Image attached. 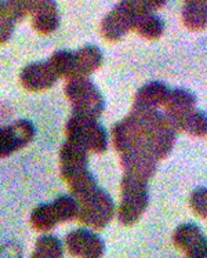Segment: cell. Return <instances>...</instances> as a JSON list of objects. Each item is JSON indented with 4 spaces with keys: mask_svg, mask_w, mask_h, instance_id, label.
<instances>
[{
    "mask_svg": "<svg viewBox=\"0 0 207 258\" xmlns=\"http://www.w3.org/2000/svg\"><path fill=\"white\" fill-rule=\"evenodd\" d=\"M33 29L42 35L53 33L58 27V6L55 0H42L31 11Z\"/></svg>",
    "mask_w": 207,
    "mask_h": 258,
    "instance_id": "cell-15",
    "label": "cell"
},
{
    "mask_svg": "<svg viewBox=\"0 0 207 258\" xmlns=\"http://www.w3.org/2000/svg\"><path fill=\"white\" fill-rule=\"evenodd\" d=\"M182 22L191 31H203L207 25V3H185Z\"/></svg>",
    "mask_w": 207,
    "mask_h": 258,
    "instance_id": "cell-19",
    "label": "cell"
},
{
    "mask_svg": "<svg viewBox=\"0 0 207 258\" xmlns=\"http://www.w3.org/2000/svg\"><path fill=\"white\" fill-rule=\"evenodd\" d=\"M66 137L85 145L93 153H104L108 145L105 130L96 119L74 115L66 123Z\"/></svg>",
    "mask_w": 207,
    "mask_h": 258,
    "instance_id": "cell-4",
    "label": "cell"
},
{
    "mask_svg": "<svg viewBox=\"0 0 207 258\" xmlns=\"http://www.w3.org/2000/svg\"><path fill=\"white\" fill-rule=\"evenodd\" d=\"M144 39L147 40H156L162 36L165 31L163 21L159 17L155 16L154 11L147 10V9H140L134 22V29Z\"/></svg>",
    "mask_w": 207,
    "mask_h": 258,
    "instance_id": "cell-18",
    "label": "cell"
},
{
    "mask_svg": "<svg viewBox=\"0 0 207 258\" xmlns=\"http://www.w3.org/2000/svg\"><path fill=\"white\" fill-rule=\"evenodd\" d=\"M131 5H135L138 7H143V9H147V10L155 11L162 9L163 6L166 5L167 0H126Z\"/></svg>",
    "mask_w": 207,
    "mask_h": 258,
    "instance_id": "cell-29",
    "label": "cell"
},
{
    "mask_svg": "<svg viewBox=\"0 0 207 258\" xmlns=\"http://www.w3.org/2000/svg\"><path fill=\"white\" fill-rule=\"evenodd\" d=\"M17 22H20V20L11 9L9 0H0V44L10 40Z\"/></svg>",
    "mask_w": 207,
    "mask_h": 258,
    "instance_id": "cell-22",
    "label": "cell"
},
{
    "mask_svg": "<svg viewBox=\"0 0 207 258\" xmlns=\"http://www.w3.org/2000/svg\"><path fill=\"white\" fill-rule=\"evenodd\" d=\"M3 133L9 151L13 153L32 141L35 137V126L29 120H17L3 127Z\"/></svg>",
    "mask_w": 207,
    "mask_h": 258,
    "instance_id": "cell-16",
    "label": "cell"
},
{
    "mask_svg": "<svg viewBox=\"0 0 207 258\" xmlns=\"http://www.w3.org/2000/svg\"><path fill=\"white\" fill-rule=\"evenodd\" d=\"M191 207L197 216L206 220L207 217V190L206 188H197L191 196Z\"/></svg>",
    "mask_w": 207,
    "mask_h": 258,
    "instance_id": "cell-27",
    "label": "cell"
},
{
    "mask_svg": "<svg viewBox=\"0 0 207 258\" xmlns=\"http://www.w3.org/2000/svg\"><path fill=\"white\" fill-rule=\"evenodd\" d=\"M20 79L22 86L29 91H43L53 87L58 76L48 61H43L25 67L22 69Z\"/></svg>",
    "mask_w": 207,
    "mask_h": 258,
    "instance_id": "cell-12",
    "label": "cell"
},
{
    "mask_svg": "<svg viewBox=\"0 0 207 258\" xmlns=\"http://www.w3.org/2000/svg\"><path fill=\"white\" fill-rule=\"evenodd\" d=\"M185 3H207L206 0H185Z\"/></svg>",
    "mask_w": 207,
    "mask_h": 258,
    "instance_id": "cell-30",
    "label": "cell"
},
{
    "mask_svg": "<svg viewBox=\"0 0 207 258\" xmlns=\"http://www.w3.org/2000/svg\"><path fill=\"white\" fill-rule=\"evenodd\" d=\"M51 205H53L58 224L72 221L78 216V201L72 196H59Z\"/></svg>",
    "mask_w": 207,
    "mask_h": 258,
    "instance_id": "cell-24",
    "label": "cell"
},
{
    "mask_svg": "<svg viewBox=\"0 0 207 258\" xmlns=\"http://www.w3.org/2000/svg\"><path fill=\"white\" fill-rule=\"evenodd\" d=\"M196 105V100L193 94L189 91L182 89L170 90L167 98H166L163 106L166 108V116L169 117V120L173 123V126L177 128L180 123L188 113H191ZM178 132V128H177Z\"/></svg>",
    "mask_w": 207,
    "mask_h": 258,
    "instance_id": "cell-13",
    "label": "cell"
},
{
    "mask_svg": "<svg viewBox=\"0 0 207 258\" xmlns=\"http://www.w3.org/2000/svg\"><path fill=\"white\" fill-rule=\"evenodd\" d=\"M33 257L36 258H59L62 257V244L58 239L51 235L42 236L36 243Z\"/></svg>",
    "mask_w": 207,
    "mask_h": 258,
    "instance_id": "cell-25",
    "label": "cell"
},
{
    "mask_svg": "<svg viewBox=\"0 0 207 258\" xmlns=\"http://www.w3.org/2000/svg\"><path fill=\"white\" fill-rule=\"evenodd\" d=\"M50 65L53 67L54 72L57 74L58 78H66L72 74V68H74V53L71 51H57L51 55L48 59Z\"/></svg>",
    "mask_w": 207,
    "mask_h": 258,
    "instance_id": "cell-26",
    "label": "cell"
},
{
    "mask_svg": "<svg viewBox=\"0 0 207 258\" xmlns=\"http://www.w3.org/2000/svg\"><path fill=\"white\" fill-rule=\"evenodd\" d=\"M178 132H184L191 134V136H196V137H204L207 133V119L206 115L202 111L193 109L191 113L182 119L178 123Z\"/></svg>",
    "mask_w": 207,
    "mask_h": 258,
    "instance_id": "cell-21",
    "label": "cell"
},
{
    "mask_svg": "<svg viewBox=\"0 0 207 258\" xmlns=\"http://www.w3.org/2000/svg\"><path fill=\"white\" fill-rule=\"evenodd\" d=\"M140 9L126 0L112 9L101 22V33L108 42H119L134 29V22Z\"/></svg>",
    "mask_w": 207,
    "mask_h": 258,
    "instance_id": "cell-5",
    "label": "cell"
},
{
    "mask_svg": "<svg viewBox=\"0 0 207 258\" xmlns=\"http://www.w3.org/2000/svg\"><path fill=\"white\" fill-rule=\"evenodd\" d=\"M149 203L148 181L123 175L122 203L119 209V221L122 225H134L141 218Z\"/></svg>",
    "mask_w": 207,
    "mask_h": 258,
    "instance_id": "cell-2",
    "label": "cell"
},
{
    "mask_svg": "<svg viewBox=\"0 0 207 258\" xmlns=\"http://www.w3.org/2000/svg\"><path fill=\"white\" fill-rule=\"evenodd\" d=\"M102 53L96 46H85L76 53H74V68L69 79L76 78H87L89 75L96 72L101 67ZM68 79V80H69Z\"/></svg>",
    "mask_w": 207,
    "mask_h": 258,
    "instance_id": "cell-14",
    "label": "cell"
},
{
    "mask_svg": "<svg viewBox=\"0 0 207 258\" xmlns=\"http://www.w3.org/2000/svg\"><path fill=\"white\" fill-rule=\"evenodd\" d=\"M177 128L169 120L166 113L162 115L156 126L147 134V147L156 160L165 159L174 147L177 138Z\"/></svg>",
    "mask_w": 207,
    "mask_h": 258,
    "instance_id": "cell-7",
    "label": "cell"
},
{
    "mask_svg": "<svg viewBox=\"0 0 207 258\" xmlns=\"http://www.w3.org/2000/svg\"><path fill=\"white\" fill-rule=\"evenodd\" d=\"M65 94L71 101L75 116L98 120V117L102 115L105 108L104 97L96 85L87 78L69 79L65 87Z\"/></svg>",
    "mask_w": 207,
    "mask_h": 258,
    "instance_id": "cell-1",
    "label": "cell"
},
{
    "mask_svg": "<svg viewBox=\"0 0 207 258\" xmlns=\"http://www.w3.org/2000/svg\"><path fill=\"white\" fill-rule=\"evenodd\" d=\"M69 254L74 257L100 258L105 253L102 239L97 233L87 229H76L66 236Z\"/></svg>",
    "mask_w": 207,
    "mask_h": 258,
    "instance_id": "cell-8",
    "label": "cell"
},
{
    "mask_svg": "<svg viewBox=\"0 0 207 258\" xmlns=\"http://www.w3.org/2000/svg\"><path fill=\"white\" fill-rule=\"evenodd\" d=\"M169 87L160 82H152L144 86L134 98V106L137 108H145V109H158L159 106L165 104Z\"/></svg>",
    "mask_w": 207,
    "mask_h": 258,
    "instance_id": "cell-17",
    "label": "cell"
},
{
    "mask_svg": "<svg viewBox=\"0 0 207 258\" xmlns=\"http://www.w3.org/2000/svg\"><path fill=\"white\" fill-rule=\"evenodd\" d=\"M66 182H68L69 188H71L72 194L76 198V201L83 198V196L89 195L90 192L98 188L96 178L93 177V174L89 170H85L82 173L76 174L72 178H69Z\"/></svg>",
    "mask_w": 207,
    "mask_h": 258,
    "instance_id": "cell-23",
    "label": "cell"
},
{
    "mask_svg": "<svg viewBox=\"0 0 207 258\" xmlns=\"http://www.w3.org/2000/svg\"><path fill=\"white\" fill-rule=\"evenodd\" d=\"M113 147L117 152L122 153L138 145H147L145 134L133 116L128 115L126 119L117 121L112 128Z\"/></svg>",
    "mask_w": 207,
    "mask_h": 258,
    "instance_id": "cell-11",
    "label": "cell"
},
{
    "mask_svg": "<svg viewBox=\"0 0 207 258\" xmlns=\"http://www.w3.org/2000/svg\"><path fill=\"white\" fill-rule=\"evenodd\" d=\"M87 163L89 151L86 149L85 145L68 138L59 152V166L62 178L68 181L76 174L87 170Z\"/></svg>",
    "mask_w": 207,
    "mask_h": 258,
    "instance_id": "cell-9",
    "label": "cell"
},
{
    "mask_svg": "<svg viewBox=\"0 0 207 258\" xmlns=\"http://www.w3.org/2000/svg\"><path fill=\"white\" fill-rule=\"evenodd\" d=\"M156 159L148 147L138 145L120 153V163L126 175L148 181L156 171Z\"/></svg>",
    "mask_w": 207,
    "mask_h": 258,
    "instance_id": "cell-6",
    "label": "cell"
},
{
    "mask_svg": "<svg viewBox=\"0 0 207 258\" xmlns=\"http://www.w3.org/2000/svg\"><path fill=\"white\" fill-rule=\"evenodd\" d=\"M31 224L39 232H50L58 224L53 205H40L31 214Z\"/></svg>",
    "mask_w": 207,
    "mask_h": 258,
    "instance_id": "cell-20",
    "label": "cell"
},
{
    "mask_svg": "<svg viewBox=\"0 0 207 258\" xmlns=\"http://www.w3.org/2000/svg\"><path fill=\"white\" fill-rule=\"evenodd\" d=\"M115 214V203L105 190L96 188L89 195L78 199V216L82 224L96 231H101L112 221Z\"/></svg>",
    "mask_w": 207,
    "mask_h": 258,
    "instance_id": "cell-3",
    "label": "cell"
},
{
    "mask_svg": "<svg viewBox=\"0 0 207 258\" xmlns=\"http://www.w3.org/2000/svg\"><path fill=\"white\" fill-rule=\"evenodd\" d=\"M174 243L186 257L204 258L207 254L206 237L193 224H184L174 232Z\"/></svg>",
    "mask_w": 207,
    "mask_h": 258,
    "instance_id": "cell-10",
    "label": "cell"
},
{
    "mask_svg": "<svg viewBox=\"0 0 207 258\" xmlns=\"http://www.w3.org/2000/svg\"><path fill=\"white\" fill-rule=\"evenodd\" d=\"M42 0H9L11 9L16 13L17 18L21 21L28 14H31V11L36 7Z\"/></svg>",
    "mask_w": 207,
    "mask_h": 258,
    "instance_id": "cell-28",
    "label": "cell"
}]
</instances>
